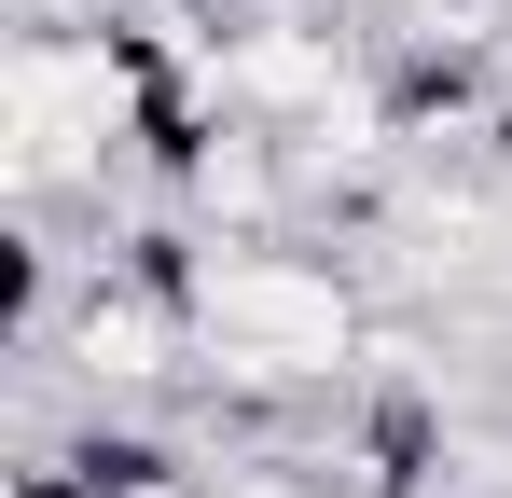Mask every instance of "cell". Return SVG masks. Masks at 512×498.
Listing matches in <instances>:
<instances>
[{
    "instance_id": "1",
    "label": "cell",
    "mask_w": 512,
    "mask_h": 498,
    "mask_svg": "<svg viewBox=\"0 0 512 498\" xmlns=\"http://www.w3.org/2000/svg\"><path fill=\"white\" fill-rule=\"evenodd\" d=\"M180 305H194V360L236 415H291L360 388V277L333 249L291 236H180Z\"/></svg>"
}]
</instances>
